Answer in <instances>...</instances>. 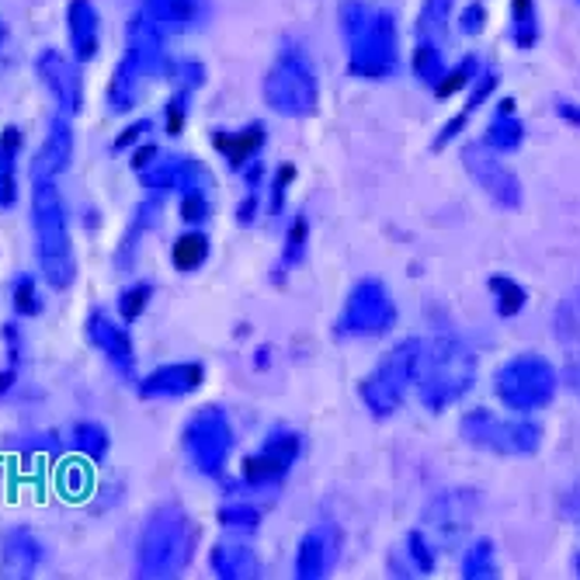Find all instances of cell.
I'll list each match as a JSON object with an SVG mask.
<instances>
[{"label": "cell", "instance_id": "1", "mask_svg": "<svg viewBox=\"0 0 580 580\" xmlns=\"http://www.w3.org/2000/svg\"><path fill=\"white\" fill-rule=\"evenodd\" d=\"M31 230L42 282L56 292H66L77 282V251L63 191L52 174H31Z\"/></svg>", "mask_w": 580, "mask_h": 580}, {"label": "cell", "instance_id": "2", "mask_svg": "<svg viewBox=\"0 0 580 580\" xmlns=\"http://www.w3.org/2000/svg\"><path fill=\"white\" fill-rule=\"evenodd\" d=\"M199 546V525L181 504H156L136 535L133 570L143 580H174L181 577Z\"/></svg>", "mask_w": 580, "mask_h": 580}, {"label": "cell", "instance_id": "3", "mask_svg": "<svg viewBox=\"0 0 580 580\" xmlns=\"http://www.w3.org/2000/svg\"><path fill=\"white\" fill-rule=\"evenodd\" d=\"M338 17L348 46V74L362 80L393 77L400 66V31L393 11L373 8L365 0H341Z\"/></svg>", "mask_w": 580, "mask_h": 580}, {"label": "cell", "instance_id": "4", "mask_svg": "<svg viewBox=\"0 0 580 580\" xmlns=\"http://www.w3.org/2000/svg\"><path fill=\"white\" fill-rule=\"evenodd\" d=\"M472 382H477V355L459 333H434L420 341V365H417V400L431 414H442L452 403H459Z\"/></svg>", "mask_w": 580, "mask_h": 580}, {"label": "cell", "instance_id": "5", "mask_svg": "<svg viewBox=\"0 0 580 580\" xmlns=\"http://www.w3.org/2000/svg\"><path fill=\"white\" fill-rule=\"evenodd\" d=\"M265 101L282 118H310L320 109V77L310 60V52L295 42H286L275 52V63L265 74Z\"/></svg>", "mask_w": 580, "mask_h": 580}, {"label": "cell", "instance_id": "6", "mask_svg": "<svg viewBox=\"0 0 580 580\" xmlns=\"http://www.w3.org/2000/svg\"><path fill=\"white\" fill-rule=\"evenodd\" d=\"M417 365H420V338H403L396 341L379 365L358 382V396L365 403V411L376 420L393 417L407 393L417 386Z\"/></svg>", "mask_w": 580, "mask_h": 580}, {"label": "cell", "instance_id": "7", "mask_svg": "<svg viewBox=\"0 0 580 580\" xmlns=\"http://www.w3.org/2000/svg\"><path fill=\"white\" fill-rule=\"evenodd\" d=\"M234 445H237L234 420L219 403H205V407L191 414L181 428L185 459L191 463V469L202 472L209 480H223L226 463H230V455H234Z\"/></svg>", "mask_w": 580, "mask_h": 580}, {"label": "cell", "instance_id": "8", "mask_svg": "<svg viewBox=\"0 0 580 580\" xmlns=\"http://www.w3.org/2000/svg\"><path fill=\"white\" fill-rule=\"evenodd\" d=\"M559 390V373L550 358L535 355V351H521V355L507 358L494 376V393L507 411L532 414L550 407Z\"/></svg>", "mask_w": 580, "mask_h": 580}, {"label": "cell", "instance_id": "9", "mask_svg": "<svg viewBox=\"0 0 580 580\" xmlns=\"http://www.w3.org/2000/svg\"><path fill=\"white\" fill-rule=\"evenodd\" d=\"M459 434L463 442L490 452V455H507V459H521V455H535L542 445V428L529 417H497L494 411H466L459 417Z\"/></svg>", "mask_w": 580, "mask_h": 580}, {"label": "cell", "instance_id": "10", "mask_svg": "<svg viewBox=\"0 0 580 580\" xmlns=\"http://www.w3.org/2000/svg\"><path fill=\"white\" fill-rule=\"evenodd\" d=\"M396 303L386 282L379 278H362V282L351 286L344 306L338 313V324H333V333L341 341H373L390 333L396 327Z\"/></svg>", "mask_w": 580, "mask_h": 580}, {"label": "cell", "instance_id": "11", "mask_svg": "<svg viewBox=\"0 0 580 580\" xmlns=\"http://www.w3.org/2000/svg\"><path fill=\"white\" fill-rule=\"evenodd\" d=\"M299 455H303V434L289 425L272 428L265 442H261V449L240 463V483H230V494H237L240 487H248V490L278 487L299 463Z\"/></svg>", "mask_w": 580, "mask_h": 580}, {"label": "cell", "instance_id": "12", "mask_svg": "<svg viewBox=\"0 0 580 580\" xmlns=\"http://www.w3.org/2000/svg\"><path fill=\"white\" fill-rule=\"evenodd\" d=\"M480 515V494L472 487H452L442 490L438 497H431V504L425 507V525L434 535V542L442 550H455L463 546L472 532V521Z\"/></svg>", "mask_w": 580, "mask_h": 580}, {"label": "cell", "instance_id": "13", "mask_svg": "<svg viewBox=\"0 0 580 580\" xmlns=\"http://www.w3.org/2000/svg\"><path fill=\"white\" fill-rule=\"evenodd\" d=\"M463 167L497 209H507V213L521 209V199H525L521 181H518V174L501 161V153H494L487 143H469L463 150Z\"/></svg>", "mask_w": 580, "mask_h": 580}, {"label": "cell", "instance_id": "14", "mask_svg": "<svg viewBox=\"0 0 580 580\" xmlns=\"http://www.w3.org/2000/svg\"><path fill=\"white\" fill-rule=\"evenodd\" d=\"M84 338L94 344V351H101V358L115 368V376L129 386H139V373H136V344L126 324H118L109 310H91L84 320Z\"/></svg>", "mask_w": 580, "mask_h": 580}, {"label": "cell", "instance_id": "15", "mask_svg": "<svg viewBox=\"0 0 580 580\" xmlns=\"http://www.w3.org/2000/svg\"><path fill=\"white\" fill-rule=\"evenodd\" d=\"M35 74H39L42 87L56 101V112L70 118L84 112V77L77 60H70L60 49H42L35 56Z\"/></svg>", "mask_w": 580, "mask_h": 580}, {"label": "cell", "instance_id": "16", "mask_svg": "<svg viewBox=\"0 0 580 580\" xmlns=\"http://www.w3.org/2000/svg\"><path fill=\"white\" fill-rule=\"evenodd\" d=\"M344 535L333 521H320L299 539L295 559H292V577L299 580H324L341 559Z\"/></svg>", "mask_w": 580, "mask_h": 580}, {"label": "cell", "instance_id": "17", "mask_svg": "<svg viewBox=\"0 0 580 580\" xmlns=\"http://www.w3.org/2000/svg\"><path fill=\"white\" fill-rule=\"evenodd\" d=\"M205 382V365L202 362H171L153 368L150 376L139 379L136 393L143 400H181L202 390Z\"/></svg>", "mask_w": 580, "mask_h": 580}, {"label": "cell", "instance_id": "18", "mask_svg": "<svg viewBox=\"0 0 580 580\" xmlns=\"http://www.w3.org/2000/svg\"><path fill=\"white\" fill-rule=\"evenodd\" d=\"M46 564V542L25 525L8 529L0 535V577L8 580H28Z\"/></svg>", "mask_w": 580, "mask_h": 580}, {"label": "cell", "instance_id": "19", "mask_svg": "<svg viewBox=\"0 0 580 580\" xmlns=\"http://www.w3.org/2000/svg\"><path fill=\"white\" fill-rule=\"evenodd\" d=\"M126 52L139 60V66L150 74V80L171 77L167 49H164V28L156 22H150L143 11L133 14L129 25H126Z\"/></svg>", "mask_w": 580, "mask_h": 580}, {"label": "cell", "instance_id": "20", "mask_svg": "<svg viewBox=\"0 0 580 580\" xmlns=\"http://www.w3.org/2000/svg\"><path fill=\"white\" fill-rule=\"evenodd\" d=\"M74 147H77L74 122H70V115L56 112L46 126V139L39 153L31 156V174H52V178H60V174L74 164Z\"/></svg>", "mask_w": 580, "mask_h": 580}, {"label": "cell", "instance_id": "21", "mask_svg": "<svg viewBox=\"0 0 580 580\" xmlns=\"http://www.w3.org/2000/svg\"><path fill=\"white\" fill-rule=\"evenodd\" d=\"M147 84H150V74L139 66L136 56H129V52H126V56L118 60L112 80H109V91H104V109H109L112 115L136 112V104L143 101Z\"/></svg>", "mask_w": 580, "mask_h": 580}, {"label": "cell", "instance_id": "22", "mask_svg": "<svg viewBox=\"0 0 580 580\" xmlns=\"http://www.w3.org/2000/svg\"><path fill=\"white\" fill-rule=\"evenodd\" d=\"M66 35L77 63H91L101 49V14L91 0H70L66 4Z\"/></svg>", "mask_w": 580, "mask_h": 580}, {"label": "cell", "instance_id": "23", "mask_svg": "<svg viewBox=\"0 0 580 580\" xmlns=\"http://www.w3.org/2000/svg\"><path fill=\"white\" fill-rule=\"evenodd\" d=\"M161 213H164L161 191H150V196L133 209V219H129L126 234H122L118 248H115V268H118V272H129V268L136 265L139 243H143V237L153 230L156 223H161Z\"/></svg>", "mask_w": 580, "mask_h": 580}, {"label": "cell", "instance_id": "24", "mask_svg": "<svg viewBox=\"0 0 580 580\" xmlns=\"http://www.w3.org/2000/svg\"><path fill=\"white\" fill-rule=\"evenodd\" d=\"M265 143H268L265 122H251V126H243V129H216L213 133V147L219 150V156L230 171L248 167L254 156H261Z\"/></svg>", "mask_w": 580, "mask_h": 580}, {"label": "cell", "instance_id": "25", "mask_svg": "<svg viewBox=\"0 0 580 580\" xmlns=\"http://www.w3.org/2000/svg\"><path fill=\"white\" fill-rule=\"evenodd\" d=\"M209 570L219 580H254L261 577V559L248 542H216L209 553Z\"/></svg>", "mask_w": 580, "mask_h": 580}, {"label": "cell", "instance_id": "26", "mask_svg": "<svg viewBox=\"0 0 580 580\" xmlns=\"http://www.w3.org/2000/svg\"><path fill=\"white\" fill-rule=\"evenodd\" d=\"M143 14L161 28L185 31L205 22L209 0H143Z\"/></svg>", "mask_w": 580, "mask_h": 580}, {"label": "cell", "instance_id": "27", "mask_svg": "<svg viewBox=\"0 0 580 580\" xmlns=\"http://www.w3.org/2000/svg\"><path fill=\"white\" fill-rule=\"evenodd\" d=\"M25 153V133L17 126L0 129V209L17 205V161Z\"/></svg>", "mask_w": 580, "mask_h": 580}, {"label": "cell", "instance_id": "28", "mask_svg": "<svg viewBox=\"0 0 580 580\" xmlns=\"http://www.w3.org/2000/svg\"><path fill=\"white\" fill-rule=\"evenodd\" d=\"M306 251H310V219H306V213H299V216H292L289 230H286L282 257H278V265L272 268V282L282 286L295 268H303Z\"/></svg>", "mask_w": 580, "mask_h": 580}, {"label": "cell", "instance_id": "29", "mask_svg": "<svg viewBox=\"0 0 580 580\" xmlns=\"http://www.w3.org/2000/svg\"><path fill=\"white\" fill-rule=\"evenodd\" d=\"M494 87H497V74H494V70H487V74H480V77H477V87H472V94H469L466 104H463V112L445 122L442 133L434 136V143H431V147H434V150H445V147L452 143V139L463 133V126L469 122V115L477 112L490 94H494Z\"/></svg>", "mask_w": 580, "mask_h": 580}, {"label": "cell", "instance_id": "30", "mask_svg": "<svg viewBox=\"0 0 580 580\" xmlns=\"http://www.w3.org/2000/svg\"><path fill=\"white\" fill-rule=\"evenodd\" d=\"M483 143L494 150V153H515L525 143V122L515 115V104L512 101L501 104V112L494 115V122H490Z\"/></svg>", "mask_w": 580, "mask_h": 580}, {"label": "cell", "instance_id": "31", "mask_svg": "<svg viewBox=\"0 0 580 580\" xmlns=\"http://www.w3.org/2000/svg\"><path fill=\"white\" fill-rule=\"evenodd\" d=\"M209 254H213V243H209V237L202 230H196V226H191L188 234H181L178 240H174L171 265L188 275V272H199L205 261H209Z\"/></svg>", "mask_w": 580, "mask_h": 580}, {"label": "cell", "instance_id": "32", "mask_svg": "<svg viewBox=\"0 0 580 580\" xmlns=\"http://www.w3.org/2000/svg\"><path fill=\"white\" fill-rule=\"evenodd\" d=\"M449 14H452V0H425L417 14V42H445V28H449Z\"/></svg>", "mask_w": 580, "mask_h": 580}, {"label": "cell", "instance_id": "33", "mask_svg": "<svg viewBox=\"0 0 580 580\" xmlns=\"http://www.w3.org/2000/svg\"><path fill=\"white\" fill-rule=\"evenodd\" d=\"M463 577L466 580H494L497 577V553L490 539L469 542V550L463 553Z\"/></svg>", "mask_w": 580, "mask_h": 580}, {"label": "cell", "instance_id": "34", "mask_svg": "<svg viewBox=\"0 0 580 580\" xmlns=\"http://www.w3.org/2000/svg\"><path fill=\"white\" fill-rule=\"evenodd\" d=\"M411 70H414V77H417L420 84H428V87H438V84H442V77H445L442 46H434V42H417V46H414Z\"/></svg>", "mask_w": 580, "mask_h": 580}, {"label": "cell", "instance_id": "35", "mask_svg": "<svg viewBox=\"0 0 580 580\" xmlns=\"http://www.w3.org/2000/svg\"><path fill=\"white\" fill-rule=\"evenodd\" d=\"M74 445L80 455H87L91 463H101L104 455L112 449V438H109V428L98 425V420H80L74 428Z\"/></svg>", "mask_w": 580, "mask_h": 580}, {"label": "cell", "instance_id": "36", "mask_svg": "<svg viewBox=\"0 0 580 580\" xmlns=\"http://www.w3.org/2000/svg\"><path fill=\"white\" fill-rule=\"evenodd\" d=\"M219 525L223 529H230L237 535H251L261 529V507L257 504H248V501H230V504H223L219 512H216Z\"/></svg>", "mask_w": 580, "mask_h": 580}, {"label": "cell", "instance_id": "37", "mask_svg": "<svg viewBox=\"0 0 580 580\" xmlns=\"http://www.w3.org/2000/svg\"><path fill=\"white\" fill-rule=\"evenodd\" d=\"M490 292H494V306H497L501 316H518L525 310V303H529V292H525L515 278H507V275L490 278Z\"/></svg>", "mask_w": 580, "mask_h": 580}, {"label": "cell", "instance_id": "38", "mask_svg": "<svg viewBox=\"0 0 580 580\" xmlns=\"http://www.w3.org/2000/svg\"><path fill=\"white\" fill-rule=\"evenodd\" d=\"M11 306H14L17 316H39L42 313V295H39V282H35V275H28V272L14 275Z\"/></svg>", "mask_w": 580, "mask_h": 580}, {"label": "cell", "instance_id": "39", "mask_svg": "<svg viewBox=\"0 0 580 580\" xmlns=\"http://www.w3.org/2000/svg\"><path fill=\"white\" fill-rule=\"evenodd\" d=\"M150 299H153V282H133L118 292V320L122 324H136L139 316H143V310L150 306Z\"/></svg>", "mask_w": 580, "mask_h": 580}, {"label": "cell", "instance_id": "40", "mask_svg": "<svg viewBox=\"0 0 580 580\" xmlns=\"http://www.w3.org/2000/svg\"><path fill=\"white\" fill-rule=\"evenodd\" d=\"M512 35L521 49L535 46L539 22H535V0H512Z\"/></svg>", "mask_w": 580, "mask_h": 580}, {"label": "cell", "instance_id": "41", "mask_svg": "<svg viewBox=\"0 0 580 580\" xmlns=\"http://www.w3.org/2000/svg\"><path fill=\"white\" fill-rule=\"evenodd\" d=\"M407 556H411V570L428 577L434 573V564H438V546L425 535V532H411L407 535Z\"/></svg>", "mask_w": 580, "mask_h": 580}, {"label": "cell", "instance_id": "42", "mask_svg": "<svg viewBox=\"0 0 580 580\" xmlns=\"http://www.w3.org/2000/svg\"><path fill=\"white\" fill-rule=\"evenodd\" d=\"M292 181H295V164H278L275 178H272V191H268V213L272 216L286 213V196H289Z\"/></svg>", "mask_w": 580, "mask_h": 580}, {"label": "cell", "instance_id": "43", "mask_svg": "<svg viewBox=\"0 0 580 580\" xmlns=\"http://www.w3.org/2000/svg\"><path fill=\"white\" fill-rule=\"evenodd\" d=\"M209 216H213V199H209V191H185L181 196V219L188 226H202Z\"/></svg>", "mask_w": 580, "mask_h": 580}, {"label": "cell", "instance_id": "44", "mask_svg": "<svg viewBox=\"0 0 580 580\" xmlns=\"http://www.w3.org/2000/svg\"><path fill=\"white\" fill-rule=\"evenodd\" d=\"M472 77H477V60H463L455 70H445V77H442V84L434 87V94L438 98H452L455 91H463Z\"/></svg>", "mask_w": 580, "mask_h": 580}, {"label": "cell", "instance_id": "45", "mask_svg": "<svg viewBox=\"0 0 580 580\" xmlns=\"http://www.w3.org/2000/svg\"><path fill=\"white\" fill-rule=\"evenodd\" d=\"M188 109H191V94H188V91H174L171 101L164 104V129H167L171 136H181L185 118H188Z\"/></svg>", "mask_w": 580, "mask_h": 580}, {"label": "cell", "instance_id": "46", "mask_svg": "<svg viewBox=\"0 0 580 580\" xmlns=\"http://www.w3.org/2000/svg\"><path fill=\"white\" fill-rule=\"evenodd\" d=\"M0 341H4V351H8V365L22 373V362H25V333H22V324L8 320L0 327Z\"/></svg>", "mask_w": 580, "mask_h": 580}, {"label": "cell", "instance_id": "47", "mask_svg": "<svg viewBox=\"0 0 580 580\" xmlns=\"http://www.w3.org/2000/svg\"><path fill=\"white\" fill-rule=\"evenodd\" d=\"M153 129V122L150 118H139V122H133V126H126L118 136H115V143H112V150L115 153H126V150H136L139 147V139H143L147 133Z\"/></svg>", "mask_w": 580, "mask_h": 580}, {"label": "cell", "instance_id": "48", "mask_svg": "<svg viewBox=\"0 0 580 580\" xmlns=\"http://www.w3.org/2000/svg\"><path fill=\"white\" fill-rule=\"evenodd\" d=\"M164 150L161 147H153V143H139L136 150H129V167L139 174V171H147L153 161H156V156H161Z\"/></svg>", "mask_w": 580, "mask_h": 580}, {"label": "cell", "instance_id": "49", "mask_svg": "<svg viewBox=\"0 0 580 580\" xmlns=\"http://www.w3.org/2000/svg\"><path fill=\"white\" fill-rule=\"evenodd\" d=\"M257 209H261L257 188H248V199L237 205V223H240V226H254V223H257Z\"/></svg>", "mask_w": 580, "mask_h": 580}, {"label": "cell", "instance_id": "50", "mask_svg": "<svg viewBox=\"0 0 580 580\" xmlns=\"http://www.w3.org/2000/svg\"><path fill=\"white\" fill-rule=\"evenodd\" d=\"M483 17H487L483 4H469V8L463 11V22H459V25H463V31H466V35H480V31H483V25H487Z\"/></svg>", "mask_w": 580, "mask_h": 580}, {"label": "cell", "instance_id": "51", "mask_svg": "<svg viewBox=\"0 0 580 580\" xmlns=\"http://www.w3.org/2000/svg\"><path fill=\"white\" fill-rule=\"evenodd\" d=\"M240 174H243V185L261 191V181H265V161H261V156H254V161H251L248 167H243Z\"/></svg>", "mask_w": 580, "mask_h": 580}, {"label": "cell", "instance_id": "52", "mask_svg": "<svg viewBox=\"0 0 580 580\" xmlns=\"http://www.w3.org/2000/svg\"><path fill=\"white\" fill-rule=\"evenodd\" d=\"M564 382L570 386V393L580 400V362H570L567 365V373H564Z\"/></svg>", "mask_w": 580, "mask_h": 580}, {"label": "cell", "instance_id": "53", "mask_svg": "<svg viewBox=\"0 0 580 580\" xmlns=\"http://www.w3.org/2000/svg\"><path fill=\"white\" fill-rule=\"evenodd\" d=\"M17 376H22V373H17V368H11V365L0 368V396L11 393V386L17 382Z\"/></svg>", "mask_w": 580, "mask_h": 580}, {"label": "cell", "instance_id": "54", "mask_svg": "<svg viewBox=\"0 0 580 580\" xmlns=\"http://www.w3.org/2000/svg\"><path fill=\"white\" fill-rule=\"evenodd\" d=\"M559 115H564L567 122H573V126H580V109H577V104H559Z\"/></svg>", "mask_w": 580, "mask_h": 580}, {"label": "cell", "instance_id": "55", "mask_svg": "<svg viewBox=\"0 0 580 580\" xmlns=\"http://www.w3.org/2000/svg\"><path fill=\"white\" fill-rule=\"evenodd\" d=\"M254 362H257V368H268V362H272V348H257Z\"/></svg>", "mask_w": 580, "mask_h": 580}, {"label": "cell", "instance_id": "56", "mask_svg": "<svg viewBox=\"0 0 580 580\" xmlns=\"http://www.w3.org/2000/svg\"><path fill=\"white\" fill-rule=\"evenodd\" d=\"M4 42H8V22L0 17V49H4Z\"/></svg>", "mask_w": 580, "mask_h": 580}, {"label": "cell", "instance_id": "57", "mask_svg": "<svg viewBox=\"0 0 580 580\" xmlns=\"http://www.w3.org/2000/svg\"><path fill=\"white\" fill-rule=\"evenodd\" d=\"M577 573H580V556H577Z\"/></svg>", "mask_w": 580, "mask_h": 580}, {"label": "cell", "instance_id": "58", "mask_svg": "<svg viewBox=\"0 0 580 580\" xmlns=\"http://www.w3.org/2000/svg\"><path fill=\"white\" fill-rule=\"evenodd\" d=\"M577 4H580V0H577Z\"/></svg>", "mask_w": 580, "mask_h": 580}]
</instances>
